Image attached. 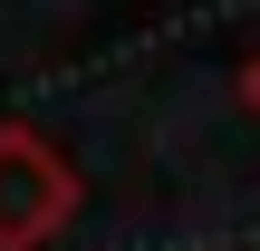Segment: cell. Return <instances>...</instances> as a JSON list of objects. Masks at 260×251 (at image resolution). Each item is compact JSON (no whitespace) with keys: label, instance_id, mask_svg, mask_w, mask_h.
<instances>
[{"label":"cell","instance_id":"6da1fadb","mask_svg":"<svg viewBox=\"0 0 260 251\" xmlns=\"http://www.w3.org/2000/svg\"><path fill=\"white\" fill-rule=\"evenodd\" d=\"M77 222V164L39 126H0V251H48Z\"/></svg>","mask_w":260,"mask_h":251},{"label":"cell","instance_id":"7a4b0ae2","mask_svg":"<svg viewBox=\"0 0 260 251\" xmlns=\"http://www.w3.org/2000/svg\"><path fill=\"white\" fill-rule=\"evenodd\" d=\"M241 97H251V116H260V58H251V68H241Z\"/></svg>","mask_w":260,"mask_h":251}]
</instances>
